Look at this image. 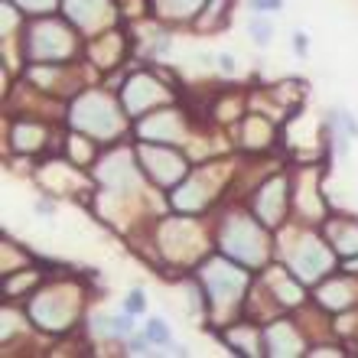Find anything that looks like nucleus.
Listing matches in <instances>:
<instances>
[{"mask_svg": "<svg viewBox=\"0 0 358 358\" xmlns=\"http://www.w3.org/2000/svg\"><path fill=\"white\" fill-rule=\"evenodd\" d=\"M127 310H131V313L143 310V296H141V293H131V300H127Z\"/></svg>", "mask_w": 358, "mask_h": 358, "instance_id": "3", "label": "nucleus"}, {"mask_svg": "<svg viewBox=\"0 0 358 358\" xmlns=\"http://www.w3.org/2000/svg\"><path fill=\"white\" fill-rule=\"evenodd\" d=\"M257 7H264V10H271V7H280V0H255Z\"/></svg>", "mask_w": 358, "mask_h": 358, "instance_id": "4", "label": "nucleus"}, {"mask_svg": "<svg viewBox=\"0 0 358 358\" xmlns=\"http://www.w3.org/2000/svg\"><path fill=\"white\" fill-rule=\"evenodd\" d=\"M147 336H150V339H157V342H166V329H163L160 322H150V329H147Z\"/></svg>", "mask_w": 358, "mask_h": 358, "instance_id": "2", "label": "nucleus"}, {"mask_svg": "<svg viewBox=\"0 0 358 358\" xmlns=\"http://www.w3.org/2000/svg\"><path fill=\"white\" fill-rule=\"evenodd\" d=\"M251 29H255V39L261 43V46L271 39V27H267V23H251Z\"/></svg>", "mask_w": 358, "mask_h": 358, "instance_id": "1", "label": "nucleus"}]
</instances>
